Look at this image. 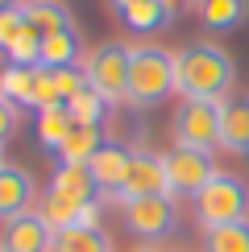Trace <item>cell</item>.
<instances>
[{"label": "cell", "instance_id": "14", "mask_svg": "<svg viewBox=\"0 0 249 252\" xmlns=\"http://www.w3.org/2000/svg\"><path fill=\"white\" fill-rule=\"evenodd\" d=\"M121 21L133 29V33H158L174 21V4L170 0H133L121 13Z\"/></svg>", "mask_w": 249, "mask_h": 252}, {"label": "cell", "instance_id": "31", "mask_svg": "<svg viewBox=\"0 0 249 252\" xmlns=\"http://www.w3.org/2000/svg\"><path fill=\"white\" fill-rule=\"evenodd\" d=\"M191 4H200V0H191Z\"/></svg>", "mask_w": 249, "mask_h": 252}, {"label": "cell", "instance_id": "4", "mask_svg": "<svg viewBox=\"0 0 249 252\" xmlns=\"http://www.w3.org/2000/svg\"><path fill=\"white\" fill-rule=\"evenodd\" d=\"M129 62H133V46H124V41H100L83 58V79H87L91 91H100L117 108V103L129 99Z\"/></svg>", "mask_w": 249, "mask_h": 252}, {"label": "cell", "instance_id": "1", "mask_svg": "<svg viewBox=\"0 0 249 252\" xmlns=\"http://www.w3.org/2000/svg\"><path fill=\"white\" fill-rule=\"evenodd\" d=\"M237 83V62L216 41H191L174 54V87L183 99H228Z\"/></svg>", "mask_w": 249, "mask_h": 252}, {"label": "cell", "instance_id": "16", "mask_svg": "<svg viewBox=\"0 0 249 252\" xmlns=\"http://www.w3.org/2000/svg\"><path fill=\"white\" fill-rule=\"evenodd\" d=\"M79 54H83L79 29H58V33L42 37V66H50V70L79 66Z\"/></svg>", "mask_w": 249, "mask_h": 252}, {"label": "cell", "instance_id": "32", "mask_svg": "<svg viewBox=\"0 0 249 252\" xmlns=\"http://www.w3.org/2000/svg\"><path fill=\"white\" fill-rule=\"evenodd\" d=\"M0 252H4V248H0Z\"/></svg>", "mask_w": 249, "mask_h": 252}, {"label": "cell", "instance_id": "30", "mask_svg": "<svg viewBox=\"0 0 249 252\" xmlns=\"http://www.w3.org/2000/svg\"><path fill=\"white\" fill-rule=\"evenodd\" d=\"M0 165H4V145H0Z\"/></svg>", "mask_w": 249, "mask_h": 252}, {"label": "cell", "instance_id": "7", "mask_svg": "<svg viewBox=\"0 0 249 252\" xmlns=\"http://www.w3.org/2000/svg\"><path fill=\"white\" fill-rule=\"evenodd\" d=\"M162 161H166V182H170V194L174 198H179V194L183 198H195L216 174H220L212 153L187 149V145H174L170 153H162Z\"/></svg>", "mask_w": 249, "mask_h": 252}, {"label": "cell", "instance_id": "10", "mask_svg": "<svg viewBox=\"0 0 249 252\" xmlns=\"http://www.w3.org/2000/svg\"><path fill=\"white\" fill-rule=\"evenodd\" d=\"M129 161H133V149H124L121 141H104L100 153L87 161V170H91V178H96V186H100L104 198L121 194L124 178H129Z\"/></svg>", "mask_w": 249, "mask_h": 252}, {"label": "cell", "instance_id": "20", "mask_svg": "<svg viewBox=\"0 0 249 252\" xmlns=\"http://www.w3.org/2000/svg\"><path fill=\"white\" fill-rule=\"evenodd\" d=\"M0 99L17 108H34V66H0Z\"/></svg>", "mask_w": 249, "mask_h": 252}, {"label": "cell", "instance_id": "8", "mask_svg": "<svg viewBox=\"0 0 249 252\" xmlns=\"http://www.w3.org/2000/svg\"><path fill=\"white\" fill-rule=\"evenodd\" d=\"M154 194H170V182H166V161L162 153H150V149H133V161H129V178H124L117 203H133V198H154Z\"/></svg>", "mask_w": 249, "mask_h": 252}, {"label": "cell", "instance_id": "18", "mask_svg": "<svg viewBox=\"0 0 249 252\" xmlns=\"http://www.w3.org/2000/svg\"><path fill=\"white\" fill-rule=\"evenodd\" d=\"M71 132H75V120H71L67 103H58V108H46V112H38V141H42V149L58 153L62 145H67V136H71Z\"/></svg>", "mask_w": 249, "mask_h": 252}, {"label": "cell", "instance_id": "27", "mask_svg": "<svg viewBox=\"0 0 249 252\" xmlns=\"http://www.w3.org/2000/svg\"><path fill=\"white\" fill-rule=\"evenodd\" d=\"M104 4H108V8H112V13H117V17H121V13H124V8H129V4H133V0H104Z\"/></svg>", "mask_w": 249, "mask_h": 252}, {"label": "cell", "instance_id": "11", "mask_svg": "<svg viewBox=\"0 0 249 252\" xmlns=\"http://www.w3.org/2000/svg\"><path fill=\"white\" fill-rule=\"evenodd\" d=\"M38 198V182L25 165H0V219H17L34 207Z\"/></svg>", "mask_w": 249, "mask_h": 252}, {"label": "cell", "instance_id": "17", "mask_svg": "<svg viewBox=\"0 0 249 252\" xmlns=\"http://www.w3.org/2000/svg\"><path fill=\"white\" fill-rule=\"evenodd\" d=\"M245 17H249V0H200V21L216 33L245 25Z\"/></svg>", "mask_w": 249, "mask_h": 252}, {"label": "cell", "instance_id": "19", "mask_svg": "<svg viewBox=\"0 0 249 252\" xmlns=\"http://www.w3.org/2000/svg\"><path fill=\"white\" fill-rule=\"evenodd\" d=\"M50 252H112V240L104 227H62Z\"/></svg>", "mask_w": 249, "mask_h": 252}, {"label": "cell", "instance_id": "21", "mask_svg": "<svg viewBox=\"0 0 249 252\" xmlns=\"http://www.w3.org/2000/svg\"><path fill=\"white\" fill-rule=\"evenodd\" d=\"M104 145V132L100 128H83V124H75V132L67 136V145L58 149V161L62 165H87L91 157L100 153Z\"/></svg>", "mask_w": 249, "mask_h": 252}, {"label": "cell", "instance_id": "22", "mask_svg": "<svg viewBox=\"0 0 249 252\" xmlns=\"http://www.w3.org/2000/svg\"><path fill=\"white\" fill-rule=\"evenodd\" d=\"M108 108L112 103L100 95V91H91V87H83L75 99H67V112H71V120L83 124V128H104V116H108Z\"/></svg>", "mask_w": 249, "mask_h": 252}, {"label": "cell", "instance_id": "5", "mask_svg": "<svg viewBox=\"0 0 249 252\" xmlns=\"http://www.w3.org/2000/svg\"><path fill=\"white\" fill-rule=\"evenodd\" d=\"M170 128H174V145L216 153L220 149V99H183Z\"/></svg>", "mask_w": 249, "mask_h": 252}, {"label": "cell", "instance_id": "13", "mask_svg": "<svg viewBox=\"0 0 249 252\" xmlns=\"http://www.w3.org/2000/svg\"><path fill=\"white\" fill-rule=\"evenodd\" d=\"M50 190L71 198V203H100V186L87 165H58L54 178H50Z\"/></svg>", "mask_w": 249, "mask_h": 252}, {"label": "cell", "instance_id": "6", "mask_svg": "<svg viewBox=\"0 0 249 252\" xmlns=\"http://www.w3.org/2000/svg\"><path fill=\"white\" fill-rule=\"evenodd\" d=\"M121 219L137 240L154 244V240H166L179 227V203L174 194H154V198H133V203L121 207Z\"/></svg>", "mask_w": 249, "mask_h": 252}, {"label": "cell", "instance_id": "28", "mask_svg": "<svg viewBox=\"0 0 249 252\" xmlns=\"http://www.w3.org/2000/svg\"><path fill=\"white\" fill-rule=\"evenodd\" d=\"M133 252H162V248H154V244H137Z\"/></svg>", "mask_w": 249, "mask_h": 252}, {"label": "cell", "instance_id": "12", "mask_svg": "<svg viewBox=\"0 0 249 252\" xmlns=\"http://www.w3.org/2000/svg\"><path fill=\"white\" fill-rule=\"evenodd\" d=\"M220 149L237 157L249 153V95L220 99Z\"/></svg>", "mask_w": 249, "mask_h": 252}, {"label": "cell", "instance_id": "15", "mask_svg": "<svg viewBox=\"0 0 249 252\" xmlns=\"http://www.w3.org/2000/svg\"><path fill=\"white\" fill-rule=\"evenodd\" d=\"M21 13H25V21L38 29L42 37L58 33V29H75V17H71L67 4H58V0H25L21 4Z\"/></svg>", "mask_w": 249, "mask_h": 252}, {"label": "cell", "instance_id": "2", "mask_svg": "<svg viewBox=\"0 0 249 252\" xmlns=\"http://www.w3.org/2000/svg\"><path fill=\"white\" fill-rule=\"evenodd\" d=\"M179 95L174 87V54L166 46L141 41L133 46V62H129V108H158L162 99Z\"/></svg>", "mask_w": 249, "mask_h": 252}, {"label": "cell", "instance_id": "26", "mask_svg": "<svg viewBox=\"0 0 249 252\" xmlns=\"http://www.w3.org/2000/svg\"><path fill=\"white\" fill-rule=\"evenodd\" d=\"M17 124H21V108H17V103H8V99H0V145L17 132Z\"/></svg>", "mask_w": 249, "mask_h": 252}, {"label": "cell", "instance_id": "23", "mask_svg": "<svg viewBox=\"0 0 249 252\" xmlns=\"http://www.w3.org/2000/svg\"><path fill=\"white\" fill-rule=\"evenodd\" d=\"M204 252H249V219L204 232Z\"/></svg>", "mask_w": 249, "mask_h": 252}, {"label": "cell", "instance_id": "25", "mask_svg": "<svg viewBox=\"0 0 249 252\" xmlns=\"http://www.w3.org/2000/svg\"><path fill=\"white\" fill-rule=\"evenodd\" d=\"M54 83H58L62 103H67V99H75L79 91L87 87V79H83V70H79V66H62V70H54Z\"/></svg>", "mask_w": 249, "mask_h": 252}, {"label": "cell", "instance_id": "9", "mask_svg": "<svg viewBox=\"0 0 249 252\" xmlns=\"http://www.w3.org/2000/svg\"><path fill=\"white\" fill-rule=\"evenodd\" d=\"M0 248H4V252H50V248H54V227H50L38 211H25V215H17V219H4Z\"/></svg>", "mask_w": 249, "mask_h": 252}, {"label": "cell", "instance_id": "29", "mask_svg": "<svg viewBox=\"0 0 249 252\" xmlns=\"http://www.w3.org/2000/svg\"><path fill=\"white\" fill-rule=\"evenodd\" d=\"M17 4H25V0H0V8H17Z\"/></svg>", "mask_w": 249, "mask_h": 252}, {"label": "cell", "instance_id": "3", "mask_svg": "<svg viewBox=\"0 0 249 252\" xmlns=\"http://www.w3.org/2000/svg\"><path fill=\"white\" fill-rule=\"evenodd\" d=\"M195 219H200L204 232L228 227V223H245L249 219V182L220 170L200 194H195Z\"/></svg>", "mask_w": 249, "mask_h": 252}, {"label": "cell", "instance_id": "24", "mask_svg": "<svg viewBox=\"0 0 249 252\" xmlns=\"http://www.w3.org/2000/svg\"><path fill=\"white\" fill-rule=\"evenodd\" d=\"M25 25H29V21H25V13H21V4H17V8H0V54L13 46V37H17Z\"/></svg>", "mask_w": 249, "mask_h": 252}]
</instances>
